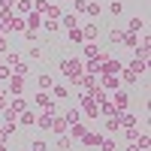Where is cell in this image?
Segmentation results:
<instances>
[{"instance_id": "cell-38", "label": "cell", "mask_w": 151, "mask_h": 151, "mask_svg": "<svg viewBox=\"0 0 151 151\" xmlns=\"http://www.w3.org/2000/svg\"><path fill=\"white\" fill-rule=\"evenodd\" d=\"M73 9H76V15H85V9H88V0H73Z\"/></svg>"}, {"instance_id": "cell-27", "label": "cell", "mask_w": 151, "mask_h": 151, "mask_svg": "<svg viewBox=\"0 0 151 151\" xmlns=\"http://www.w3.org/2000/svg\"><path fill=\"white\" fill-rule=\"evenodd\" d=\"M58 151H73V139L64 133V136H58Z\"/></svg>"}, {"instance_id": "cell-46", "label": "cell", "mask_w": 151, "mask_h": 151, "mask_svg": "<svg viewBox=\"0 0 151 151\" xmlns=\"http://www.w3.org/2000/svg\"><path fill=\"white\" fill-rule=\"evenodd\" d=\"M6 100H9V94H0V112H3V109L9 106V103H6Z\"/></svg>"}, {"instance_id": "cell-30", "label": "cell", "mask_w": 151, "mask_h": 151, "mask_svg": "<svg viewBox=\"0 0 151 151\" xmlns=\"http://www.w3.org/2000/svg\"><path fill=\"white\" fill-rule=\"evenodd\" d=\"M9 109H15V112H24V109H27V100H24V97H15V100L9 103Z\"/></svg>"}, {"instance_id": "cell-18", "label": "cell", "mask_w": 151, "mask_h": 151, "mask_svg": "<svg viewBox=\"0 0 151 151\" xmlns=\"http://www.w3.org/2000/svg\"><path fill=\"white\" fill-rule=\"evenodd\" d=\"M100 85H103L106 91H118V88H121V79H118V76H103Z\"/></svg>"}, {"instance_id": "cell-36", "label": "cell", "mask_w": 151, "mask_h": 151, "mask_svg": "<svg viewBox=\"0 0 151 151\" xmlns=\"http://www.w3.org/2000/svg\"><path fill=\"white\" fill-rule=\"evenodd\" d=\"M12 73H15V76H27V73H30V67L24 64V60H18V64L12 67Z\"/></svg>"}, {"instance_id": "cell-39", "label": "cell", "mask_w": 151, "mask_h": 151, "mask_svg": "<svg viewBox=\"0 0 151 151\" xmlns=\"http://www.w3.org/2000/svg\"><path fill=\"white\" fill-rule=\"evenodd\" d=\"M9 76H12V70L3 64V60H0V82H9Z\"/></svg>"}, {"instance_id": "cell-34", "label": "cell", "mask_w": 151, "mask_h": 151, "mask_svg": "<svg viewBox=\"0 0 151 151\" xmlns=\"http://www.w3.org/2000/svg\"><path fill=\"white\" fill-rule=\"evenodd\" d=\"M21 36H24L27 42H36V40H40V30H30V27H24V30H21Z\"/></svg>"}, {"instance_id": "cell-25", "label": "cell", "mask_w": 151, "mask_h": 151, "mask_svg": "<svg viewBox=\"0 0 151 151\" xmlns=\"http://www.w3.org/2000/svg\"><path fill=\"white\" fill-rule=\"evenodd\" d=\"M42 15H48V18H52V21H58L60 15H64V9H60V6H52V3H48V6H45V12H42Z\"/></svg>"}, {"instance_id": "cell-45", "label": "cell", "mask_w": 151, "mask_h": 151, "mask_svg": "<svg viewBox=\"0 0 151 151\" xmlns=\"http://www.w3.org/2000/svg\"><path fill=\"white\" fill-rule=\"evenodd\" d=\"M15 6V0H0V9H12Z\"/></svg>"}, {"instance_id": "cell-47", "label": "cell", "mask_w": 151, "mask_h": 151, "mask_svg": "<svg viewBox=\"0 0 151 151\" xmlns=\"http://www.w3.org/2000/svg\"><path fill=\"white\" fill-rule=\"evenodd\" d=\"M124 151H142V148H139V145H136V142H130V145H127V148H124Z\"/></svg>"}, {"instance_id": "cell-2", "label": "cell", "mask_w": 151, "mask_h": 151, "mask_svg": "<svg viewBox=\"0 0 151 151\" xmlns=\"http://www.w3.org/2000/svg\"><path fill=\"white\" fill-rule=\"evenodd\" d=\"M33 106L40 112H52V115H58V100H52L48 91H36L33 94Z\"/></svg>"}, {"instance_id": "cell-8", "label": "cell", "mask_w": 151, "mask_h": 151, "mask_svg": "<svg viewBox=\"0 0 151 151\" xmlns=\"http://www.w3.org/2000/svg\"><path fill=\"white\" fill-rule=\"evenodd\" d=\"M58 24H60V30H73V27H79V15L76 12H64L58 18Z\"/></svg>"}, {"instance_id": "cell-33", "label": "cell", "mask_w": 151, "mask_h": 151, "mask_svg": "<svg viewBox=\"0 0 151 151\" xmlns=\"http://www.w3.org/2000/svg\"><path fill=\"white\" fill-rule=\"evenodd\" d=\"M121 12H124V3L121 0H112L109 3V15H121Z\"/></svg>"}, {"instance_id": "cell-9", "label": "cell", "mask_w": 151, "mask_h": 151, "mask_svg": "<svg viewBox=\"0 0 151 151\" xmlns=\"http://www.w3.org/2000/svg\"><path fill=\"white\" fill-rule=\"evenodd\" d=\"M100 142H103V133H94V130H88L82 136V145L85 148H100Z\"/></svg>"}, {"instance_id": "cell-19", "label": "cell", "mask_w": 151, "mask_h": 151, "mask_svg": "<svg viewBox=\"0 0 151 151\" xmlns=\"http://www.w3.org/2000/svg\"><path fill=\"white\" fill-rule=\"evenodd\" d=\"M70 97V85H52V100H67Z\"/></svg>"}, {"instance_id": "cell-17", "label": "cell", "mask_w": 151, "mask_h": 151, "mask_svg": "<svg viewBox=\"0 0 151 151\" xmlns=\"http://www.w3.org/2000/svg\"><path fill=\"white\" fill-rule=\"evenodd\" d=\"M40 24H42V15H40V12H27V18H24V27L40 30Z\"/></svg>"}, {"instance_id": "cell-29", "label": "cell", "mask_w": 151, "mask_h": 151, "mask_svg": "<svg viewBox=\"0 0 151 151\" xmlns=\"http://www.w3.org/2000/svg\"><path fill=\"white\" fill-rule=\"evenodd\" d=\"M124 139H127V142H136V139H139V127H124Z\"/></svg>"}, {"instance_id": "cell-35", "label": "cell", "mask_w": 151, "mask_h": 151, "mask_svg": "<svg viewBox=\"0 0 151 151\" xmlns=\"http://www.w3.org/2000/svg\"><path fill=\"white\" fill-rule=\"evenodd\" d=\"M124 45H127V48H136V45H139L136 33H127V30H124Z\"/></svg>"}, {"instance_id": "cell-28", "label": "cell", "mask_w": 151, "mask_h": 151, "mask_svg": "<svg viewBox=\"0 0 151 151\" xmlns=\"http://www.w3.org/2000/svg\"><path fill=\"white\" fill-rule=\"evenodd\" d=\"M100 12H103V6H100V3H94V0H88V9H85V15H91V18H97Z\"/></svg>"}, {"instance_id": "cell-26", "label": "cell", "mask_w": 151, "mask_h": 151, "mask_svg": "<svg viewBox=\"0 0 151 151\" xmlns=\"http://www.w3.org/2000/svg\"><path fill=\"white\" fill-rule=\"evenodd\" d=\"M109 42H112V45L124 42V30H121V27H112V30H109Z\"/></svg>"}, {"instance_id": "cell-37", "label": "cell", "mask_w": 151, "mask_h": 151, "mask_svg": "<svg viewBox=\"0 0 151 151\" xmlns=\"http://www.w3.org/2000/svg\"><path fill=\"white\" fill-rule=\"evenodd\" d=\"M15 118H18V112L6 106V109H3V121H6V124H12V121H15Z\"/></svg>"}, {"instance_id": "cell-48", "label": "cell", "mask_w": 151, "mask_h": 151, "mask_svg": "<svg viewBox=\"0 0 151 151\" xmlns=\"http://www.w3.org/2000/svg\"><path fill=\"white\" fill-rule=\"evenodd\" d=\"M0 151H9V145H6V142H0Z\"/></svg>"}, {"instance_id": "cell-20", "label": "cell", "mask_w": 151, "mask_h": 151, "mask_svg": "<svg viewBox=\"0 0 151 151\" xmlns=\"http://www.w3.org/2000/svg\"><path fill=\"white\" fill-rule=\"evenodd\" d=\"M121 127H139V118L133 112H121Z\"/></svg>"}, {"instance_id": "cell-21", "label": "cell", "mask_w": 151, "mask_h": 151, "mask_svg": "<svg viewBox=\"0 0 151 151\" xmlns=\"http://www.w3.org/2000/svg\"><path fill=\"white\" fill-rule=\"evenodd\" d=\"M12 9H18V15H27V12H33V0H15Z\"/></svg>"}, {"instance_id": "cell-40", "label": "cell", "mask_w": 151, "mask_h": 151, "mask_svg": "<svg viewBox=\"0 0 151 151\" xmlns=\"http://www.w3.org/2000/svg\"><path fill=\"white\" fill-rule=\"evenodd\" d=\"M42 27H45V33H58V30H60V24H58V21H52V18H48V21L42 24Z\"/></svg>"}, {"instance_id": "cell-5", "label": "cell", "mask_w": 151, "mask_h": 151, "mask_svg": "<svg viewBox=\"0 0 151 151\" xmlns=\"http://www.w3.org/2000/svg\"><path fill=\"white\" fill-rule=\"evenodd\" d=\"M109 103L115 106V112H127V109H130V94L118 88V91H115V100H109Z\"/></svg>"}, {"instance_id": "cell-41", "label": "cell", "mask_w": 151, "mask_h": 151, "mask_svg": "<svg viewBox=\"0 0 151 151\" xmlns=\"http://www.w3.org/2000/svg\"><path fill=\"white\" fill-rule=\"evenodd\" d=\"M45 6H48V0H33V12H40V15L45 12Z\"/></svg>"}, {"instance_id": "cell-44", "label": "cell", "mask_w": 151, "mask_h": 151, "mask_svg": "<svg viewBox=\"0 0 151 151\" xmlns=\"http://www.w3.org/2000/svg\"><path fill=\"white\" fill-rule=\"evenodd\" d=\"M0 52H9V42H6V36L0 33Z\"/></svg>"}, {"instance_id": "cell-7", "label": "cell", "mask_w": 151, "mask_h": 151, "mask_svg": "<svg viewBox=\"0 0 151 151\" xmlns=\"http://www.w3.org/2000/svg\"><path fill=\"white\" fill-rule=\"evenodd\" d=\"M79 30H82V36H85V42H94L97 36H100V24H97V21H88V24H82Z\"/></svg>"}, {"instance_id": "cell-13", "label": "cell", "mask_w": 151, "mask_h": 151, "mask_svg": "<svg viewBox=\"0 0 151 151\" xmlns=\"http://www.w3.org/2000/svg\"><path fill=\"white\" fill-rule=\"evenodd\" d=\"M52 85H55V79L48 73H40L36 76V91H52Z\"/></svg>"}, {"instance_id": "cell-11", "label": "cell", "mask_w": 151, "mask_h": 151, "mask_svg": "<svg viewBox=\"0 0 151 151\" xmlns=\"http://www.w3.org/2000/svg\"><path fill=\"white\" fill-rule=\"evenodd\" d=\"M48 130H55L58 136H64V133L70 130V124H67V118H64V115H55V118H52V127H48Z\"/></svg>"}, {"instance_id": "cell-42", "label": "cell", "mask_w": 151, "mask_h": 151, "mask_svg": "<svg viewBox=\"0 0 151 151\" xmlns=\"http://www.w3.org/2000/svg\"><path fill=\"white\" fill-rule=\"evenodd\" d=\"M100 112H103V115H112V112H115V106L106 100V103H100Z\"/></svg>"}, {"instance_id": "cell-24", "label": "cell", "mask_w": 151, "mask_h": 151, "mask_svg": "<svg viewBox=\"0 0 151 151\" xmlns=\"http://www.w3.org/2000/svg\"><path fill=\"white\" fill-rule=\"evenodd\" d=\"M64 118H67V124H79L82 121V109H67Z\"/></svg>"}, {"instance_id": "cell-31", "label": "cell", "mask_w": 151, "mask_h": 151, "mask_svg": "<svg viewBox=\"0 0 151 151\" xmlns=\"http://www.w3.org/2000/svg\"><path fill=\"white\" fill-rule=\"evenodd\" d=\"M42 55H45V52H42V45H30V48H27V58H30V60H40Z\"/></svg>"}, {"instance_id": "cell-16", "label": "cell", "mask_w": 151, "mask_h": 151, "mask_svg": "<svg viewBox=\"0 0 151 151\" xmlns=\"http://www.w3.org/2000/svg\"><path fill=\"white\" fill-rule=\"evenodd\" d=\"M52 112H40V115H36V124H33V127H40V130H48V127H52Z\"/></svg>"}, {"instance_id": "cell-6", "label": "cell", "mask_w": 151, "mask_h": 151, "mask_svg": "<svg viewBox=\"0 0 151 151\" xmlns=\"http://www.w3.org/2000/svg\"><path fill=\"white\" fill-rule=\"evenodd\" d=\"M9 94L12 97H24V76H9Z\"/></svg>"}, {"instance_id": "cell-4", "label": "cell", "mask_w": 151, "mask_h": 151, "mask_svg": "<svg viewBox=\"0 0 151 151\" xmlns=\"http://www.w3.org/2000/svg\"><path fill=\"white\" fill-rule=\"evenodd\" d=\"M103 130H106V136H115V133L121 130V112H112V115H106Z\"/></svg>"}, {"instance_id": "cell-14", "label": "cell", "mask_w": 151, "mask_h": 151, "mask_svg": "<svg viewBox=\"0 0 151 151\" xmlns=\"http://www.w3.org/2000/svg\"><path fill=\"white\" fill-rule=\"evenodd\" d=\"M18 127H33L36 124V112H30V109H24V112H18Z\"/></svg>"}, {"instance_id": "cell-22", "label": "cell", "mask_w": 151, "mask_h": 151, "mask_svg": "<svg viewBox=\"0 0 151 151\" xmlns=\"http://www.w3.org/2000/svg\"><path fill=\"white\" fill-rule=\"evenodd\" d=\"M67 40H70L73 45H85V36H82V30H79V27H73V30H67Z\"/></svg>"}, {"instance_id": "cell-12", "label": "cell", "mask_w": 151, "mask_h": 151, "mask_svg": "<svg viewBox=\"0 0 151 151\" xmlns=\"http://www.w3.org/2000/svg\"><path fill=\"white\" fill-rule=\"evenodd\" d=\"M85 133H88V124H82V121H79V124H70V130H67V136H70L73 142H76V139H82Z\"/></svg>"}, {"instance_id": "cell-3", "label": "cell", "mask_w": 151, "mask_h": 151, "mask_svg": "<svg viewBox=\"0 0 151 151\" xmlns=\"http://www.w3.org/2000/svg\"><path fill=\"white\" fill-rule=\"evenodd\" d=\"M106 58V48H100L97 42H85L82 45V60H103Z\"/></svg>"}, {"instance_id": "cell-43", "label": "cell", "mask_w": 151, "mask_h": 151, "mask_svg": "<svg viewBox=\"0 0 151 151\" xmlns=\"http://www.w3.org/2000/svg\"><path fill=\"white\" fill-rule=\"evenodd\" d=\"M148 142H151V139H148V133H142V136H139V139H136V145H139V148H142V151H145V148H148Z\"/></svg>"}, {"instance_id": "cell-49", "label": "cell", "mask_w": 151, "mask_h": 151, "mask_svg": "<svg viewBox=\"0 0 151 151\" xmlns=\"http://www.w3.org/2000/svg\"><path fill=\"white\" fill-rule=\"evenodd\" d=\"M0 94H6V91H3V88H0Z\"/></svg>"}, {"instance_id": "cell-1", "label": "cell", "mask_w": 151, "mask_h": 151, "mask_svg": "<svg viewBox=\"0 0 151 151\" xmlns=\"http://www.w3.org/2000/svg\"><path fill=\"white\" fill-rule=\"evenodd\" d=\"M60 73L67 76L70 85H76V82H79V76L85 73V60H82V58H64V60H60Z\"/></svg>"}, {"instance_id": "cell-10", "label": "cell", "mask_w": 151, "mask_h": 151, "mask_svg": "<svg viewBox=\"0 0 151 151\" xmlns=\"http://www.w3.org/2000/svg\"><path fill=\"white\" fill-rule=\"evenodd\" d=\"M127 70H130V73H136V76L142 79V76H148V60H139V58H133L130 64H127Z\"/></svg>"}, {"instance_id": "cell-50", "label": "cell", "mask_w": 151, "mask_h": 151, "mask_svg": "<svg viewBox=\"0 0 151 151\" xmlns=\"http://www.w3.org/2000/svg\"><path fill=\"white\" fill-rule=\"evenodd\" d=\"M64 3H73V0H64Z\"/></svg>"}, {"instance_id": "cell-15", "label": "cell", "mask_w": 151, "mask_h": 151, "mask_svg": "<svg viewBox=\"0 0 151 151\" xmlns=\"http://www.w3.org/2000/svg\"><path fill=\"white\" fill-rule=\"evenodd\" d=\"M142 30H145V18L133 15V18L127 21V33H142Z\"/></svg>"}, {"instance_id": "cell-32", "label": "cell", "mask_w": 151, "mask_h": 151, "mask_svg": "<svg viewBox=\"0 0 151 151\" xmlns=\"http://www.w3.org/2000/svg\"><path fill=\"white\" fill-rule=\"evenodd\" d=\"M18 60H21V58H18V52H6V58H3V64H6L9 70H12V67L18 64Z\"/></svg>"}, {"instance_id": "cell-23", "label": "cell", "mask_w": 151, "mask_h": 151, "mask_svg": "<svg viewBox=\"0 0 151 151\" xmlns=\"http://www.w3.org/2000/svg\"><path fill=\"white\" fill-rule=\"evenodd\" d=\"M118 79H121V82H127V85H136V82H139V76L130 73L127 67H121V76H118Z\"/></svg>"}]
</instances>
